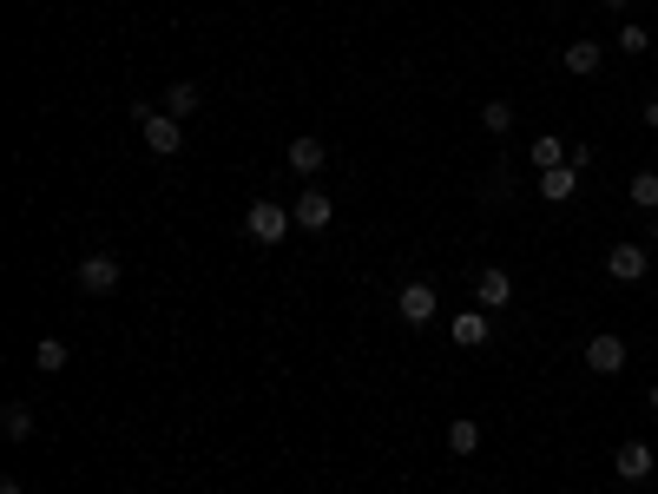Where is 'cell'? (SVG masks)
Here are the masks:
<instances>
[{
  "mask_svg": "<svg viewBox=\"0 0 658 494\" xmlns=\"http://www.w3.org/2000/svg\"><path fill=\"white\" fill-rule=\"evenodd\" d=\"M132 119L145 126V145H152L158 159H172L178 145H185V132H178V119H172V112H158L152 99H139V106H132Z\"/></svg>",
  "mask_w": 658,
  "mask_h": 494,
  "instance_id": "cell-1",
  "label": "cell"
},
{
  "mask_svg": "<svg viewBox=\"0 0 658 494\" xmlns=\"http://www.w3.org/2000/svg\"><path fill=\"white\" fill-rule=\"evenodd\" d=\"M290 224H297V211H283L277 198H257L251 218H244V231H251L257 244H283V231H290Z\"/></svg>",
  "mask_w": 658,
  "mask_h": 494,
  "instance_id": "cell-2",
  "label": "cell"
},
{
  "mask_svg": "<svg viewBox=\"0 0 658 494\" xmlns=\"http://www.w3.org/2000/svg\"><path fill=\"white\" fill-rule=\"evenodd\" d=\"M79 290H86V297H112V290H119V257H112V251H86V257H79Z\"/></svg>",
  "mask_w": 658,
  "mask_h": 494,
  "instance_id": "cell-3",
  "label": "cell"
},
{
  "mask_svg": "<svg viewBox=\"0 0 658 494\" xmlns=\"http://www.w3.org/2000/svg\"><path fill=\"white\" fill-rule=\"evenodd\" d=\"M606 277H612V284H645V277H652V251H639V244H612V251H606Z\"/></svg>",
  "mask_w": 658,
  "mask_h": 494,
  "instance_id": "cell-4",
  "label": "cell"
},
{
  "mask_svg": "<svg viewBox=\"0 0 658 494\" xmlns=\"http://www.w3.org/2000/svg\"><path fill=\"white\" fill-rule=\"evenodd\" d=\"M586 369H593V376H619V369H626V336L599 330L593 343H586Z\"/></svg>",
  "mask_w": 658,
  "mask_h": 494,
  "instance_id": "cell-5",
  "label": "cell"
},
{
  "mask_svg": "<svg viewBox=\"0 0 658 494\" xmlns=\"http://www.w3.org/2000/svg\"><path fill=\"white\" fill-rule=\"evenodd\" d=\"M395 310H402V323H428V317L441 310V297H435V284H422V277H415V284H402Z\"/></svg>",
  "mask_w": 658,
  "mask_h": 494,
  "instance_id": "cell-6",
  "label": "cell"
},
{
  "mask_svg": "<svg viewBox=\"0 0 658 494\" xmlns=\"http://www.w3.org/2000/svg\"><path fill=\"white\" fill-rule=\"evenodd\" d=\"M612 468H619V481H645V475H658V455H652L645 442H619Z\"/></svg>",
  "mask_w": 658,
  "mask_h": 494,
  "instance_id": "cell-7",
  "label": "cell"
},
{
  "mask_svg": "<svg viewBox=\"0 0 658 494\" xmlns=\"http://www.w3.org/2000/svg\"><path fill=\"white\" fill-rule=\"evenodd\" d=\"M474 303H481V310H507V303H514V277H507V271H481V277H474Z\"/></svg>",
  "mask_w": 658,
  "mask_h": 494,
  "instance_id": "cell-8",
  "label": "cell"
},
{
  "mask_svg": "<svg viewBox=\"0 0 658 494\" xmlns=\"http://www.w3.org/2000/svg\"><path fill=\"white\" fill-rule=\"evenodd\" d=\"M448 336H455V350H481L487 343V310H461V317L448 323Z\"/></svg>",
  "mask_w": 658,
  "mask_h": 494,
  "instance_id": "cell-9",
  "label": "cell"
},
{
  "mask_svg": "<svg viewBox=\"0 0 658 494\" xmlns=\"http://www.w3.org/2000/svg\"><path fill=\"white\" fill-rule=\"evenodd\" d=\"M599 60H606V53H599V40H566V73H573V80H593Z\"/></svg>",
  "mask_w": 658,
  "mask_h": 494,
  "instance_id": "cell-10",
  "label": "cell"
},
{
  "mask_svg": "<svg viewBox=\"0 0 658 494\" xmlns=\"http://www.w3.org/2000/svg\"><path fill=\"white\" fill-rule=\"evenodd\" d=\"M290 211H297V224H303V231H329V218H336V205H329L323 192H303Z\"/></svg>",
  "mask_w": 658,
  "mask_h": 494,
  "instance_id": "cell-11",
  "label": "cell"
},
{
  "mask_svg": "<svg viewBox=\"0 0 658 494\" xmlns=\"http://www.w3.org/2000/svg\"><path fill=\"white\" fill-rule=\"evenodd\" d=\"M573 192H580V172H573V165H560V172H540V198H547V205H566Z\"/></svg>",
  "mask_w": 658,
  "mask_h": 494,
  "instance_id": "cell-12",
  "label": "cell"
},
{
  "mask_svg": "<svg viewBox=\"0 0 658 494\" xmlns=\"http://www.w3.org/2000/svg\"><path fill=\"white\" fill-rule=\"evenodd\" d=\"M283 159H290V172H297V178H310V172H323L329 152H323V139H297L290 152H283Z\"/></svg>",
  "mask_w": 658,
  "mask_h": 494,
  "instance_id": "cell-13",
  "label": "cell"
},
{
  "mask_svg": "<svg viewBox=\"0 0 658 494\" xmlns=\"http://www.w3.org/2000/svg\"><path fill=\"white\" fill-rule=\"evenodd\" d=\"M527 159L540 165V172H560V165H566V139H553V132H540V139L527 145Z\"/></svg>",
  "mask_w": 658,
  "mask_h": 494,
  "instance_id": "cell-14",
  "label": "cell"
},
{
  "mask_svg": "<svg viewBox=\"0 0 658 494\" xmlns=\"http://www.w3.org/2000/svg\"><path fill=\"white\" fill-rule=\"evenodd\" d=\"M158 112H172V119H191V112H198V86H191V80H172V86H165V106H158Z\"/></svg>",
  "mask_w": 658,
  "mask_h": 494,
  "instance_id": "cell-15",
  "label": "cell"
},
{
  "mask_svg": "<svg viewBox=\"0 0 658 494\" xmlns=\"http://www.w3.org/2000/svg\"><path fill=\"white\" fill-rule=\"evenodd\" d=\"M626 198H632V205H639V211H645V218H652V211H658V172H632V185H626Z\"/></svg>",
  "mask_w": 658,
  "mask_h": 494,
  "instance_id": "cell-16",
  "label": "cell"
},
{
  "mask_svg": "<svg viewBox=\"0 0 658 494\" xmlns=\"http://www.w3.org/2000/svg\"><path fill=\"white\" fill-rule=\"evenodd\" d=\"M0 429H7V442H27V435H33V409H27V402H7V409H0Z\"/></svg>",
  "mask_w": 658,
  "mask_h": 494,
  "instance_id": "cell-17",
  "label": "cell"
},
{
  "mask_svg": "<svg viewBox=\"0 0 658 494\" xmlns=\"http://www.w3.org/2000/svg\"><path fill=\"white\" fill-rule=\"evenodd\" d=\"M448 448H455V455H474V448H481V422H468V415L448 422Z\"/></svg>",
  "mask_w": 658,
  "mask_h": 494,
  "instance_id": "cell-18",
  "label": "cell"
},
{
  "mask_svg": "<svg viewBox=\"0 0 658 494\" xmlns=\"http://www.w3.org/2000/svg\"><path fill=\"white\" fill-rule=\"evenodd\" d=\"M33 363L47 369V376H53V369H66V343H60V336H40V350H33Z\"/></svg>",
  "mask_w": 658,
  "mask_h": 494,
  "instance_id": "cell-19",
  "label": "cell"
},
{
  "mask_svg": "<svg viewBox=\"0 0 658 494\" xmlns=\"http://www.w3.org/2000/svg\"><path fill=\"white\" fill-rule=\"evenodd\" d=\"M481 126L487 132H507V126H514V106H507V99H487V106H481Z\"/></svg>",
  "mask_w": 658,
  "mask_h": 494,
  "instance_id": "cell-20",
  "label": "cell"
},
{
  "mask_svg": "<svg viewBox=\"0 0 658 494\" xmlns=\"http://www.w3.org/2000/svg\"><path fill=\"white\" fill-rule=\"evenodd\" d=\"M652 47V33L639 27V20H626V27H619V53H645Z\"/></svg>",
  "mask_w": 658,
  "mask_h": 494,
  "instance_id": "cell-21",
  "label": "cell"
},
{
  "mask_svg": "<svg viewBox=\"0 0 658 494\" xmlns=\"http://www.w3.org/2000/svg\"><path fill=\"white\" fill-rule=\"evenodd\" d=\"M645 126H652V132H658V99H645Z\"/></svg>",
  "mask_w": 658,
  "mask_h": 494,
  "instance_id": "cell-22",
  "label": "cell"
},
{
  "mask_svg": "<svg viewBox=\"0 0 658 494\" xmlns=\"http://www.w3.org/2000/svg\"><path fill=\"white\" fill-rule=\"evenodd\" d=\"M0 494H27V488H20V481H0Z\"/></svg>",
  "mask_w": 658,
  "mask_h": 494,
  "instance_id": "cell-23",
  "label": "cell"
},
{
  "mask_svg": "<svg viewBox=\"0 0 658 494\" xmlns=\"http://www.w3.org/2000/svg\"><path fill=\"white\" fill-rule=\"evenodd\" d=\"M652 244H658V211H652Z\"/></svg>",
  "mask_w": 658,
  "mask_h": 494,
  "instance_id": "cell-24",
  "label": "cell"
},
{
  "mask_svg": "<svg viewBox=\"0 0 658 494\" xmlns=\"http://www.w3.org/2000/svg\"><path fill=\"white\" fill-rule=\"evenodd\" d=\"M652 415H658V383H652Z\"/></svg>",
  "mask_w": 658,
  "mask_h": 494,
  "instance_id": "cell-25",
  "label": "cell"
},
{
  "mask_svg": "<svg viewBox=\"0 0 658 494\" xmlns=\"http://www.w3.org/2000/svg\"><path fill=\"white\" fill-rule=\"evenodd\" d=\"M606 7H632V0H606Z\"/></svg>",
  "mask_w": 658,
  "mask_h": 494,
  "instance_id": "cell-26",
  "label": "cell"
}]
</instances>
